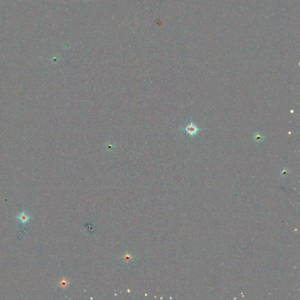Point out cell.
<instances>
[{"mask_svg": "<svg viewBox=\"0 0 300 300\" xmlns=\"http://www.w3.org/2000/svg\"><path fill=\"white\" fill-rule=\"evenodd\" d=\"M22 224H25L31 219V217L28 213L23 211L15 217Z\"/></svg>", "mask_w": 300, "mask_h": 300, "instance_id": "obj_3", "label": "cell"}, {"mask_svg": "<svg viewBox=\"0 0 300 300\" xmlns=\"http://www.w3.org/2000/svg\"><path fill=\"white\" fill-rule=\"evenodd\" d=\"M184 130L189 136L192 137L196 136L200 131H202V129L199 128L198 126L193 122H190V123L186 124Z\"/></svg>", "mask_w": 300, "mask_h": 300, "instance_id": "obj_1", "label": "cell"}, {"mask_svg": "<svg viewBox=\"0 0 300 300\" xmlns=\"http://www.w3.org/2000/svg\"><path fill=\"white\" fill-rule=\"evenodd\" d=\"M122 262L126 265H130L133 264L134 256L133 254L130 253H126L122 255Z\"/></svg>", "mask_w": 300, "mask_h": 300, "instance_id": "obj_2", "label": "cell"}, {"mask_svg": "<svg viewBox=\"0 0 300 300\" xmlns=\"http://www.w3.org/2000/svg\"><path fill=\"white\" fill-rule=\"evenodd\" d=\"M253 138L257 143H262L263 141L264 136H263L262 134L257 132L256 133H254V134L253 136Z\"/></svg>", "mask_w": 300, "mask_h": 300, "instance_id": "obj_4", "label": "cell"}]
</instances>
